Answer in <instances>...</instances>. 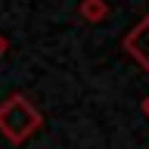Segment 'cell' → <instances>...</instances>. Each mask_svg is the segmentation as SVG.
<instances>
[{"label": "cell", "mask_w": 149, "mask_h": 149, "mask_svg": "<svg viewBox=\"0 0 149 149\" xmlns=\"http://www.w3.org/2000/svg\"><path fill=\"white\" fill-rule=\"evenodd\" d=\"M40 127H44V115L25 93H9L6 100L0 102V137L6 143L22 146Z\"/></svg>", "instance_id": "6da1fadb"}, {"label": "cell", "mask_w": 149, "mask_h": 149, "mask_svg": "<svg viewBox=\"0 0 149 149\" xmlns=\"http://www.w3.org/2000/svg\"><path fill=\"white\" fill-rule=\"evenodd\" d=\"M121 47H124V53H127L130 59H137V62L149 72V13L124 34Z\"/></svg>", "instance_id": "7a4b0ae2"}, {"label": "cell", "mask_w": 149, "mask_h": 149, "mask_svg": "<svg viewBox=\"0 0 149 149\" xmlns=\"http://www.w3.org/2000/svg\"><path fill=\"white\" fill-rule=\"evenodd\" d=\"M78 16H81L84 22L96 25V22H102V19L109 16V3H106V0H81V3H78Z\"/></svg>", "instance_id": "3957f363"}, {"label": "cell", "mask_w": 149, "mask_h": 149, "mask_svg": "<svg viewBox=\"0 0 149 149\" xmlns=\"http://www.w3.org/2000/svg\"><path fill=\"white\" fill-rule=\"evenodd\" d=\"M6 53H9V37L3 34V31H0V59H3Z\"/></svg>", "instance_id": "277c9868"}, {"label": "cell", "mask_w": 149, "mask_h": 149, "mask_svg": "<svg viewBox=\"0 0 149 149\" xmlns=\"http://www.w3.org/2000/svg\"><path fill=\"white\" fill-rule=\"evenodd\" d=\"M143 115H146V118H149V96H146V100H143Z\"/></svg>", "instance_id": "5b68a950"}]
</instances>
